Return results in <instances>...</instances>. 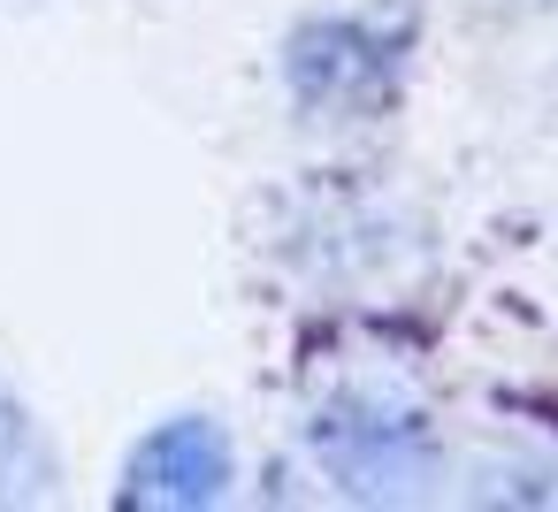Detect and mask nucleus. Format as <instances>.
Segmentation results:
<instances>
[{
    "mask_svg": "<svg viewBox=\"0 0 558 512\" xmlns=\"http://www.w3.org/2000/svg\"><path fill=\"white\" fill-rule=\"evenodd\" d=\"M47 481V451H39V428L24 420V405L0 390V497H32Z\"/></svg>",
    "mask_w": 558,
    "mask_h": 512,
    "instance_id": "obj_2",
    "label": "nucleus"
},
{
    "mask_svg": "<svg viewBox=\"0 0 558 512\" xmlns=\"http://www.w3.org/2000/svg\"><path fill=\"white\" fill-rule=\"evenodd\" d=\"M222 474H230L222 436H215L207 420H169V428H154V436L138 443L123 497H131V504H207V497L222 489Z\"/></svg>",
    "mask_w": 558,
    "mask_h": 512,
    "instance_id": "obj_1",
    "label": "nucleus"
}]
</instances>
